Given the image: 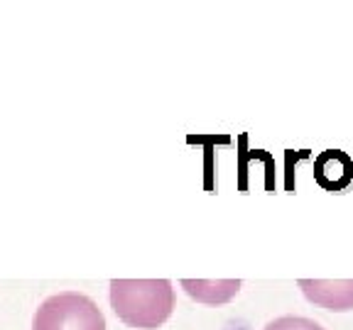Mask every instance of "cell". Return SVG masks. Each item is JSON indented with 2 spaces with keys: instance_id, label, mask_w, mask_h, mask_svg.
Returning <instances> with one entry per match:
<instances>
[{
  "instance_id": "6da1fadb",
  "label": "cell",
  "mask_w": 353,
  "mask_h": 330,
  "mask_svg": "<svg viewBox=\"0 0 353 330\" xmlns=\"http://www.w3.org/2000/svg\"><path fill=\"white\" fill-rule=\"evenodd\" d=\"M110 306L130 328H160L174 311V289L167 279H113Z\"/></svg>"
},
{
  "instance_id": "3957f363",
  "label": "cell",
  "mask_w": 353,
  "mask_h": 330,
  "mask_svg": "<svg viewBox=\"0 0 353 330\" xmlns=\"http://www.w3.org/2000/svg\"><path fill=\"white\" fill-rule=\"evenodd\" d=\"M297 284L307 301L326 311H353V279H299Z\"/></svg>"
},
{
  "instance_id": "277c9868",
  "label": "cell",
  "mask_w": 353,
  "mask_h": 330,
  "mask_svg": "<svg viewBox=\"0 0 353 330\" xmlns=\"http://www.w3.org/2000/svg\"><path fill=\"white\" fill-rule=\"evenodd\" d=\"M314 182L329 193L346 191L353 184V160L341 149H324L314 160Z\"/></svg>"
},
{
  "instance_id": "8992f818",
  "label": "cell",
  "mask_w": 353,
  "mask_h": 330,
  "mask_svg": "<svg viewBox=\"0 0 353 330\" xmlns=\"http://www.w3.org/2000/svg\"><path fill=\"white\" fill-rule=\"evenodd\" d=\"M265 330H324L316 320L304 318V316H282L265 325Z\"/></svg>"
},
{
  "instance_id": "5b68a950",
  "label": "cell",
  "mask_w": 353,
  "mask_h": 330,
  "mask_svg": "<svg viewBox=\"0 0 353 330\" xmlns=\"http://www.w3.org/2000/svg\"><path fill=\"white\" fill-rule=\"evenodd\" d=\"M182 286L187 289L189 296L199 298V301L226 303L241 292V279H228V281H189V279H184Z\"/></svg>"
},
{
  "instance_id": "7a4b0ae2",
  "label": "cell",
  "mask_w": 353,
  "mask_h": 330,
  "mask_svg": "<svg viewBox=\"0 0 353 330\" xmlns=\"http://www.w3.org/2000/svg\"><path fill=\"white\" fill-rule=\"evenodd\" d=\"M32 330H105V318L86 294L61 292L37 308Z\"/></svg>"
}]
</instances>
